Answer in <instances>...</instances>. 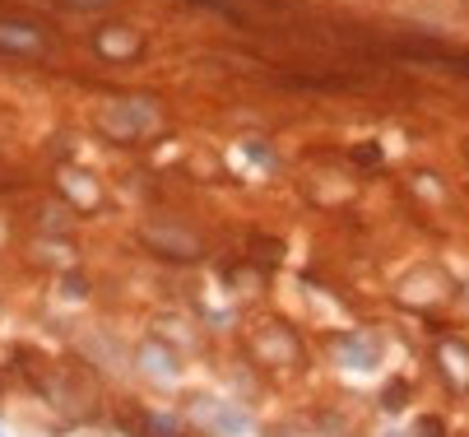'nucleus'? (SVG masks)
I'll use <instances>...</instances> for the list:
<instances>
[{"label":"nucleus","mask_w":469,"mask_h":437,"mask_svg":"<svg viewBox=\"0 0 469 437\" xmlns=\"http://www.w3.org/2000/svg\"><path fill=\"white\" fill-rule=\"evenodd\" d=\"M339 354H344V363H348V368H372V363H377V345H367L363 335L339 340Z\"/></svg>","instance_id":"f257e3e1"},{"label":"nucleus","mask_w":469,"mask_h":437,"mask_svg":"<svg viewBox=\"0 0 469 437\" xmlns=\"http://www.w3.org/2000/svg\"><path fill=\"white\" fill-rule=\"evenodd\" d=\"M209 424L219 428V433H228V437H246L251 433V424H246V414H237V409H228V405H219L209 414Z\"/></svg>","instance_id":"f03ea898"}]
</instances>
